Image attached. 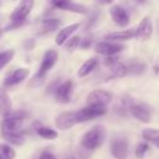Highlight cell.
Masks as SVG:
<instances>
[{
	"instance_id": "cell-17",
	"label": "cell",
	"mask_w": 159,
	"mask_h": 159,
	"mask_svg": "<svg viewBox=\"0 0 159 159\" xmlns=\"http://www.w3.org/2000/svg\"><path fill=\"white\" fill-rule=\"evenodd\" d=\"M133 37H134V30H122V31H114V32L107 34L104 36V40L112 41V42H123Z\"/></svg>"
},
{
	"instance_id": "cell-26",
	"label": "cell",
	"mask_w": 159,
	"mask_h": 159,
	"mask_svg": "<svg viewBox=\"0 0 159 159\" xmlns=\"http://www.w3.org/2000/svg\"><path fill=\"white\" fill-rule=\"evenodd\" d=\"M36 133H37L41 138L47 139V140H53V139H56L57 135H58L55 129L48 128V127H39V128L36 129Z\"/></svg>"
},
{
	"instance_id": "cell-12",
	"label": "cell",
	"mask_w": 159,
	"mask_h": 159,
	"mask_svg": "<svg viewBox=\"0 0 159 159\" xmlns=\"http://www.w3.org/2000/svg\"><path fill=\"white\" fill-rule=\"evenodd\" d=\"M51 4L61 10H66V11H72V12H77V14H87L88 10L86 6L75 2L73 0H51Z\"/></svg>"
},
{
	"instance_id": "cell-3",
	"label": "cell",
	"mask_w": 159,
	"mask_h": 159,
	"mask_svg": "<svg viewBox=\"0 0 159 159\" xmlns=\"http://www.w3.org/2000/svg\"><path fill=\"white\" fill-rule=\"evenodd\" d=\"M27 117V113L25 111H19V112H10L9 116L4 117L0 127H1V133H10V132H19L22 120Z\"/></svg>"
},
{
	"instance_id": "cell-34",
	"label": "cell",
	"mask_w": 159,
	"mask_h": 159,
	"mask_svg": "<svg viewBox=\"0 0 159 159\" xmlns=\"http://www.w3.org/2000/svg\"><path fill=\"white\" fill-rule=\"evenodd\" d=\"M138 4H145L147 2V0H135Z\"/></svg>"
},
{
	"instance_id": "cell-2",
	"label": "cell",
	"mask_w": 159,
	"mask_h": 159,
	"mask_svg": "<svg viewBox=\"0 0 159 159\" xmlns=\"http://www.w3.org/2000/svg\"><path fill=\"white\" fill-rule=\"evenodd\" d=\"M32 7H34V0H22L14 9V11L11 12L10 19H9L10 20V25L6 27V30L19 27L25 21V19L27 17V15L31 12Z\"/></svg>"
},
{
	"instance_id": "cell-14",
	"label": "cell",
	"mask_w": 159,
	"mask_h": 159,
	"mask_svg": "<svg viewBox=\"0 0 159 159\" xmlns=\"http://www.w3.org/2000/svg\"><path fill=\"white\" fill-rule=\"evenodd\" d=\"M111 17L114 21L116 25L120 26V27H125L129 24V15L127 14L125 9L122 7L120 5H113L109 10Z\"/></svg>"
},
{
	"instance_id": "cell-32",
	"label": "cell",
	"mask_w": 159,
	"mask_h": 159,
	"mask_svg": "<svg viewBox=\"0 0 159 159\" xmlns=\"http://www.w3.org/2000/svg\"><path fill=\"white\" fill-rule=\"evenodd\" d=\"M39 159H57L51 152H47V150H45V152H42L41 154H40V158Z\"/></svg>"
},
{
	"instance_id": "cell-36",
	"label": "cell",
	"mask_w": 159,
	"mask_h": 159,
	"mask_svg": "<svg viewBox=\"0 0 159 159\" xmlns=\"http://www.w3.org/2000/svg\"><path fill=\"white\" fill-rule=\"evenodd\" d=\"M72 159H76V158H72Z\"/></svg>"
},
{
	"instance_id": "cell-24",
	"label": "cell",
	"mask_w": 159,
	"mask_h": 159,
	"mask_svg": "<svg viewBox=\"0 0 159 159\" xmlns=\"http://www.w3.org/2000/svg\"><path fill=\"white\" fill-rule=\"evenodd\" d=\"M61 21L58 19H45L41 21V34H47L51 31H55L60 27Z\"/></svg>"
},
{
	"instance_id": "cell-7",
	"label": "cell",
	"mask_w": 159,
	"mask_h": 159,
	"mask_svg": "<svg viewBox=\"0 0 159 159\" xmlns=\"http://www.w3.org/2000/svg\"><path fill=\"white\" fill-rule=\"evenodd\" d=\"M107 109L106 108H98V107H91L87 106L82 109L76 111V116H77V122L78 123H83L87 120H92L96 119L98 117H102L103 114H106Z\"/></svg>"
},
{
	"instance_id": "cell-23",
	"label": "cell",
	"mask_w": 159,
	"mask_h": 159,
	"mask_svg": "<svg viewBox=\"0 0 159 159\" xmlns=\"http://www.w3.org/2000/svg\"><path fill=\"white\" fill-rule=\"evenodd\" d=\"M125 67H127V75H133V76L143 75L145 72V70H147L145 63L142 62V61H132Z\"/></svg>"
},
{
	"instance_id": "cell-21",
	"label": "cell",
	"mask_w": 159,
	"mask_h": 159,
	"mask_svg": "<svg viewBox=\"0 0 159 159\" xmlns=\"http://www.w3.org/2000/svg\"><path fill=\"white\" fill-rule=\"evenodd\" d=\"M2 138L12 145H22L25 143V135L19 132H10V133H1Z\"/></svg>"
},
{
	"instance_id": "cell-28",
	"label": "cell",
	"mask_w": 159,
	"mask_h": 159,
	"mask_svg": "<svg viewBox=\"0 0 159 159\" xmlns=\"http://www.w3.org/2000/svg\"><path fill=\"white\" fill-rule=\"evenodd\" d=\"M148 150H149V144L147 142L139 143L137 145V148H135V157H137V159H143Z\"/></svg>"
},
{
	"instance_id": "cell-8",
	"label": "cell",
	"mask_w": 159,
	"mask_h": 159,
	"mask_svg": "<svg viewBox=\"0 0 159 159\" xmlns=\"http://www.w3.org/2000/svg\"><path fill=\"white\" fill-rule=\"evenodd\" d=\"M72 88H73V82L71 80H67L62 82L61 84L56 86L53 93H55V99L58 103H68L71 101V94H72Z\"/></svg>"
},
{
	"instance_id": "cell-9",
	"label": "cell",
	"mask_w": 159,
	"mask_h": 159,
	"mask_svg": "<svg viewBox=\"0 0 159 159\" xmlns=\"http://www.w3.org/2000/svg\"><path fill=\"white\" fill-rule=\"evenodd\" d=\"M129 112L139 122L149 123L152 120V109L145 103H133L129 107Z\"/></svg>"
},
{
	"instance_id": "cell-19",
	"label": "cell",
	"mask_w": 159,
	"mask_h": 159,
	"mask_svg": "<svg viewBox=\"0 0 159 159\" xmlns=\"http://www.w3.org/2000/svg\"><path fill=\"white\" fill-rule=\"evenodd\" d=\"M11 99L9 97V94L6 93V91L4 88H0V114L2 117H6L10 114L11 112Z\"/></svg>"
},
{
	"instance_id": "cell-6",
	"label": "cell",
	"mask_w": 159,
	"mask_h": 159,
	"mask_svg": "<svg viewBox=\"0 0 159 159\" xmlns=\"http://www.w3.org/2000/svg\"><path fill=\"white\" fill-rule=\"evenodd\" d=\"M125 50V45L119 42H112V41H102L96 43L94 51L103 56H114L119 52Z\"/></svg>"
},
{
	"instance_id": "cell-22",
	"label": "cell",
	"mask_w": 159,
	"mask_h": 159,
	"mask_svg": "<svg viewBox=\"0 0 159 159\" xmlns=\"http://www.w3.org/2000/svg\"><path fill=\"white\" fill-rule=\"evenodd\" d=\"M97 65H98V60H97L96 57H92V58L87 60V61L80 67V70H78V72H77V76H78V77H84V76L89 75V73L97 67Z\"/></svg>"
},
{
	"instance_id": "cell-15",
	"label": "cell",
	"mask_w": 159,
	"mask_h": 159,
	"mask_svg": "<svg viewBox=\"0 0 159 159\" xmlns=\"http://www.w3.org/2000/svg\"><path fill=\"white\" fill-rule=\"evenodd\" d=\"M56 61H57V52L55 50H47L42 57V61H41V65H40L37 73L46 77V73L55 66Z\"/></svg>"
},
{
	"instance_id": "cell-27",
	"label": "cell",
	"mask_w": 159,
	"mask_h": 159,
	"mask_svg": "<svg viewBox=\"0 0 159 159\" xmlns=\"http://www.w3.org/2000/svg\"><path fill=\"white\" fill-rule=\"evenodd\" d=\"M14 55H15L14 50H6V51L0 52V70L11 62V60L14 58Z\"/></svg>"
},
{
	"instance_id": "cell-13",
	"label": "cell",
	"mask_w": 159,
	"mask_h": 159,
	"mask_svg": "<svg viewBox=\"0 0 159 159\" xmlns=\"http://www.w3.org/2000/svg\"><path fill=\"white\" fill-rule=\"evenodd\" d=\"M104 63H106L107 67H109L112 77L120 78V77L127 76V67H125V65L122 63L114 56H107V58L104 60Z\"/></svg>"
},
{
	"instance_id": "cell-5",
	"label": "cell",
	"mask_w": 159,
	"mask_h": 159,
	"mask_svg": "<svg viewBox=\"0 0 159 159\" xmlns=\"http://www.w3.org/2000/svg\"><path fill=\"white\" fill-rule=\"evenodd\" d=\"M109 150L114 159H127L128 158V142L123 137H114L111 139Z\"/></svg>"
},
{
	"instance_id": "cell-33",
	"label": "cell",
	"mask_w": 159,
	"mask_h": 159,
	"mask_svg": "<svg viewBox=\"0 0 159 159\" xmlns=\"http://www.w3.org/2000/svg\"><path fill=\"white\" fill-rule=\"evenodd\" d=\"M99 4H109V2H112L113 0H97Z\"/></svg>"
},
{
	"instance_id": "cell-30",
	"label": "cell",
	"mask_w": 159,
	"mask_h": 159,
	"mask_svg": "<svg viewBox=\"0 0 159 159\" xmlns=\"http://www.w3.org/2000/svg\"><path fill=\"white\" fill-rule=\"evenodd\" d=\"M67 41H68V42L66 43V48H67V50H73V48L78 47L80 41H81V37H80V36H72V37H70Z\"/></svg>"
},
{
	"instance_id": "cell-35",
	"label": "cell",
	"mask_w": 159,
	"mask_h": 159,
	"mask_svg": "<svg viewBox=\"0 0 159 159\" xmlns=\"http://www.w3.org/2000/svg\"><path fill=\"white\" fill-rule=\"evenodd\" d=\"M0 36H1V30H0Z\"/></svg>"
},
{
	"instance_id": "cell-4",
	"label": "cell",
	"mask_w": 159,
	"mask_h": 159,
	"mask_svg": "<svg viewBox=\"0 0 159 159\" xmlns=\"http://www.w3.org/2000/svg\"><path fill=\"white\" fill-rule=\"evenodd\" d=\"M113 94L106 89H94L87 94L86 103L91 107H98V108H106L112 102Z\"/></svg>"
},
{
	"instance_id": "cell-10",
	"label": "cell",
	"mask_w": 159,
	"mask_h": 159,
	"mask_svg": "<svg viewBox=\"0 0 159 159\" xmlns=\"http://www.w3.org/2000/svg\"><path fill=\"white\" fill-rule=\"evenodd\" d=\"M77 122V116H76V111H70V112H63L60 116L56 117L55 124L58 129L61 130H66L72 128L73 125H76Z\"/></svg>"
},
{
	"instance_id": "cell-20",
	"label": "cell",
	"mask_w": 159,
	"mask_h": 159,
	"mask_svg": "<svg viewBox=\"0 0 159 159\" xmlns=\"http://www.w3.org/2000/svg\"><path fill=\"white\" fill-rule=\"evenodd\" d=\"M142 137L147 143H153L155 147H159V130L155 128H144L142 130Z\"/></svg>"
},
{
	"instance_id": "cell-25",
	"label": "cell",
	"mask_w": 159,
	"mask_h": 159,
	"mask_svg": "<svg viewBox=\"0 0 159 159\" xmlns=\"http://www.w3.org/2000/svg\"><path fill=\"white\" fill-rule=\"evenodd\" d=\"M15 149L6 143H0V159H15Z\"/></svg>"
},
{
	"instance_id": "cell-1",
	"label": "cell",
	"mask_w": 159,
	"mask_h": 159,
	"mask_svg": "<svg viewBox=\"0 0 159 159\" xmlns=\"http://www.w3.org/2000/svg\"><path fill=\"white\" fill-rule=\"evenodd\" d=\"M106 137H107V130L103 125H101V124L93 125L91 129H88L83 134V137L81 139V145H82V148H84L87 150L98 149L103 145Z\"/></svg>"
},
{
	"instance_id": "cell-11",
	"label": "cell",
	"mask_w": 159,
	"mask_h": 159,
	"mask_svg": "<svg viewBox=\"0 0 159 159\" xmlns=\"http://www.w3.org/2000/svg\"><path fill=\"white\" fill-rule=\"evenodd\" d=\"M153 32V24L149 16L143 17V20L139 22L138 27L134 30V37H137L140 41H147L150 39Z\"/></svg>"
},
{
	"instance_id": "cell-31",
	"label": "cell",
	"mask_w": 159,
	"mask_h": 159,
	"mask_svg": "<svg viewBox=\"0 0 159 159\" xmlns=\"http://www.w3.org/2000/svg\"><path fill=\"white\" fill-rule=\"evenodd\" d=\"M91 45H92V39H89V37H86V39H81V41H80V45H78V47H81V48H83V50H86V48H88V47H91Z\"/></svg>"
},
{
	"instance_id": "cell-29",
	"label": "cell",
	"mask_w": 159,
	"mask_h": 159,
	"mask_svg": "<svg viewBox=\"0 0 159 159\" xmlns=\"http://www.w3.org/2000/svg\"><path fill=\"white\" fill-rule=\"evenodd\" d=\"M45 76H41V75H39V73H36L31 80H30V82H29V87H32V88H37V87H40L43 82H45Z\"/></svg>"
},
{
	"instance_id": "cell-16",
	"label": "cell",
	"mask_w": 159,
	"mask_h": 159,
	"mask_svg": "<svg viewBox=\"0 0 159 159\" xmlns=\"http://www.w3.org/2000/svg\"><path fill=\"white\" fill-rule=\"evenodd\" d=\"M30 71L27 68H17L15 70L5 81H4V86L5 87H12L20 82H22L27 76H29Z\"/></svg>"
},
{
	"instance_id": "cell-18",
	"label": "cell",
	"mask_w": 159,
	"mask_h": 159,
	"mask_svg": "<svg viewBox=\"0 0 159 159\" xmlns=\"http://www.w3.org/2000/svg\"><path fill=\"white\" fill-rule=\"evenodd\" d=\"M78 27H80V24L76 22V24H71V25H68V26L61 29L60 32H58L57 36H56L55 42H56L57 45H63V43L72 36V34L78 30Z\"/></svg>"
}]
</instances>
